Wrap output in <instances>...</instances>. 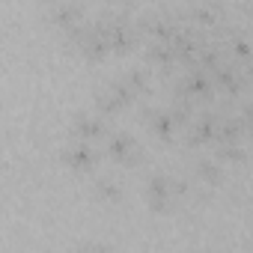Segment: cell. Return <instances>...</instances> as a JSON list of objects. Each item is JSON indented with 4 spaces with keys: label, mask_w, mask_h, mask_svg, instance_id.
<instances>
[{
    "label": "cell",
    "mask_w": 253,
    "mask_h": 253,
    "mask_svg": "<svg viewBox=\"0 0 253 253\" xmlns=\"http://www.w3.org/2000/svg\"><path fill=\"white\" fill-rule=\"evenodd\" d=\"M75 134L84 137V140L98 137V134H104V122H101L95 113H81V116L75 119Z\"/></svg>",
    "instance_id": "6da1fadb"
},
{
    "label": "cell",
    "mask_w": 253,
    "mask_h": 253,
    "mask_svg": "<svg viewBox=\"0 0 253 253\" xmlns=\"http://www.w3.org/2000/svg\"><path fill=\"white\" fill-rule=\"evenodd\" d=\"M170 179H164V176H155V179H149V185H146V197H149V206L152 209H164L167 206V194H170Z\"/></svg>",
    "instance_id": "7a4b0ae2"
},
{
    "label": "cell",
    "mask_w": 253,
    "mask_h": 253,
    "mask_svg": "<svg viewBox=\"0 0 253 253\" xmlns=\"http://www.w3.org/2000/svg\"><path fill=\"white\" fill-rule=\"evenodd\" d=\"M63 155H66V161H69L72 167H81V170H86V167H92V164L98 161V155H95L86 143H75V146L66 149Z\"/></svg>",
    "instance_id": "3957f363"
},
{
    "label": "cell",
    "mask_w": 253,
    "mask_h": 253,
    "mask_svg": "<svg viewBox=\"0 0 253 253\" xmlns=\"http://www.w3.org/2000/svg\"><path fill=\"white\" fill-rule=\"evenodd\" d=\"M214 131H217V119H214L211 113H206V116H200V119L191 125V140H194V143L211 140V137H214Z\"/></svg>",
    "instance_id": "277c9868"
},
{
    "label": "cell",
    "mask_w": 253,
    "mask_h": 253,
    "mask_svg": "<svg viewBox=\"0 0 253 253\" xmlns=\"http://www.w3.org/2000/svg\"><path fill=\"white\" fill-rule=\"evenodd\" d=\"M110 152L116 155V161H131L134 158V152H137V146H134V140L128 137V134H113L110 137Z\"/></svg>",
    "instance_id": "5b68a950"
},
{
    "label": "cell",
    "mask_w": 253,
    "mask_h": 253,
    "mask_svg": "<svg viewBox=\"0 0 253 253\" xmlns=\"http://www.w3.org/2000/svg\"><path fill=\"white\" fill-rule=\"evenodd\" d=\"M209 86H211V81H209L203 72H191V75L179 84V89H182L185 95H209Z\"/></svg>",
    "instance_id": "8992f818"
},
{
    "label": "cell",
    "mask_w": 253,
    "mask_h": 253,
    "mask_svg": "<svg viewBox=\"0 0 253 253\" xmlns=\"http://www.w3.org/2000/svg\"><path fill=\"white\" fill-rule=\"evenodd\" d=\"M214 84H220V86H226V89H238L241 75H238V69H232V66L220 63V66L214 69Z\"/></svg>",
    "instance_id": "52a82bcc"
},
{
    "label": "cell",
    "mask_w": 253,
    "mask_h": 253,
    "mask_svg": "<svg viewBox=\"0 0 253 253\" xmlns=\"http://www.w3.org/2000/svg\"><path fill=\"white\" fill-rule=\"evenodd\" d=\"M173 125H176V116H173V110H158V113H152V128H155V134H161V137H170Z\"/></svg>",
    "instance_id": "ba28073f"
},
{
    "label": "cell",
    "mask_w": 253,
    "mask_h": 253,
    "mask_svg": "<svg viewBox=\"0 0 253 253\" xmlns=\"http://www.w3.org/2000/svg\"><path fill=\"white\" fill-rule=\"evenodd\" d=\"M78 18H81V9H78V6H57V9L51 12V21H54V24H66V27L78 24Z\"/></svg>",
    "instance_id": "9c48e42d"
},
{
    "label": "cell",
    "mask_w": 253,
    "mask_h": 253,
    "mask_svg": "<svg viewBox=\"0 0 253 253\" xmlns=\"http://www.w3.org/2000/svg\"><path fill=\"white\" fill-rule=\"evenodd\" d=\"M92 191H95V197H98V200H107V203L119 200V188L113 185V179H98V182L92 185Z\"/></svg>",
    "instance_id": "30bf717a"
},
{
    "label": "cell",
    "mask_w": 253,
    "mask_h": 253,
    "mask_svg": "<svg viewBox=\"0 0 253 253\" xmlns=\"http://www.w3.org/2000/svg\"><path fill=\"white\" fill-rule=\"evenodd\" d=\"M197 173H200V179H203V182H217V179H220L217 164H214V161H209V158L197 161Z\"/></svg>",
    "instance_id": "8fae6325"
},
{
    "label": "cell",
    "mask_w": 253,
    "mask_h": 253,
    "mask_svg": "<svg viewBox=\"0 0 253 253\" xmlns=\"http://www.w3.org/2000/svg\"><path fill=\"white\" fill-rule=\"evenodd\" d=\"M191 18L200 21V24H211V21H217V6H200V9L191 12Z\"/></svg>",
    "instance_id": "7c38bea8"
},
{
    "label": "cell",
    "mask_w": 253,
    "mask_h": 253,
    "mask_svg": "<svg viewBox=\"0 0 253 253\" xmlns=\"http://www.w3.org/2000/svg\"><path fill=\"white\" fill-rule=\"evenodd\" d=\"M232 51H235V57H241L244 63L253 60V51H250V45H247L244 39H235V42H232Z\"/></svg>",
    "instance_id": "4fadbf2b"
},
{
    "label": "cell",
    "mask_w": 253,
    "mask_h": 253,
    "mask_svg": "<svg viewBox=\"0 0 253 253\" xmlns=\"http://www.w3.org/2000/svg\"><path fill=\"white\" fill-rule=\"evenodd\" d=\"M220 155H223L226 161H238V158H244V152H241V149H238L235 143H226V146L220 149Z\"/></svg>",
    "instance_id": "5bb4252c"
}]
</instances>
